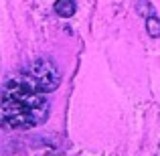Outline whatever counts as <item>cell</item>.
Masks as SVG:
<instances>
[{
	"label": "cell",
	"mask_w": 160,
	"mask_h": 156,
	"mask_svg": "<svg viewBox=\"0 0 160 156\" xmlns=\"http://www.w3.org/2000/svg\"><path fill=\"white\" fill-rule=\"evenodd\" d=\"M22 81L39 93H51L61 85V71L53 59H35L22 71Z\"/></svg>",
	"instance_id": "7a4b0ae2"
},
{
	"label": "cell",
	"mask_w": 160,
	"mask_h": 156,
	"mask_svg": "<svg viewBox=\"0 0 160 156\" xmlns=\"http://www.w3.org/2000/svg\"><path fill=\"white\" fill-rule=\"evenodd\" d=\"M146 33H148V37H152V39H158L160 37V18L156 14L146 18Z\"/></svg>",
	"instance_id": "277c9868"
},
{
	"label": "cell",
	"mask_w": 160,
	"mask_h": 156,
	"mask_svg": "<svg viewBox=\"0 0 160 156\" xmlns=\"http://www.w3.org/2000/svg\"><path fill=\"white\" fill-rule=\"evenodd\" d=\"M51 105L45 93H39L27 83L8 81L0 89V126L6 130H31L43 126Z\"/></svg>",
	"instance_id": "6da1fadb"
},
{
	"label": "cell",
	"mask_w": 160,
	"mask_h": 156,
	"mask_svg": "<svg viewBox=\"0 0 160 156\" xmlns=\"http://www.w3.org/2000/svg\"><path fill=\"white\" fill-rule=\"evenodd\" d=\"M136 12H138L140 16H144V18H148V16H154V6H152L150 2H146V0H138Z\"/></svg>",
	"instance_id": "5b68a950"
},
{
	"label": "cell",
	"mask_w": 160,
	"mask_h": 156,
	"mask_svg": "<svg viewBox=\"0 0 160 156\" xmlns=\"http://www.w3.org/2000/svg\"><path fill=\"white\" fill-rule=\"evenodd\" d=\"M53 6H55V12L61 18H71L75 14V10H77V2L75 0H57Z\"/></svg>",
	"instance_id": "3957f363"
}]
</instances>
